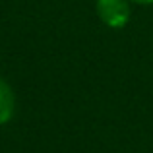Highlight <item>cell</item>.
I'll return each mask as SVG.
<instances>
[{"mask_svg":"<svg viewBox=\"0 0 153 153\" xmlns=\"http://www.w3.org/2000/svg\"><path fill=\"white\" fill-rule=\"evenodd\" d=\"M97 14L108 27L120 29L130 18L126 0H97Z\"/></svg>","mask_w":153,"mask_h":153,"instance_id":"obj_1","label":"cell"},{"mask_svg":"<svg viewBox=\"0 0 153 153\" xmlns=\"http://www.w3.org/2000/svg\"><path fill=\"white\" fill-rule=\"evenodd\" d=\"M12 112H14V93L10 85L0 79V126L12 118Z\"/></svg>","mask_w":153,"mask_h":153,"instance_id":"obj_2","label":"cell"},{"mask_svg":"<svg viewBox=\"0 0 153 153\" xmlns=\"http://www.w3.org/2000/svg\"><path fill=\"white\" fill-rule=\"evenodd\" d=\"M134 2H138V4H151L153 0H134Z\"/></svg>","mask_w":153,"mask_h":153,"instance_id":"obj_3","label":"cell"}]
</instances>
